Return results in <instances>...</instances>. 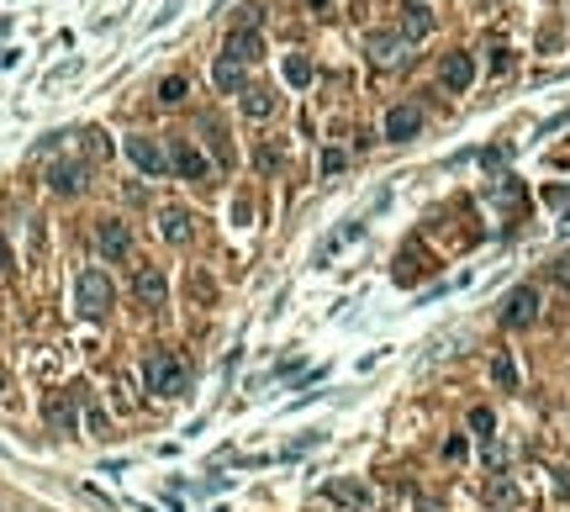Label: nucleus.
Listing matches in <instances>:
<instances>
[{
  "label": "nucleus",
  "instance_id": "nucleus-1",
  "mask_svg": "<svg viewBox=\"0 0 570 512\" xmlns=\"http://www.w3.org/2000/svg\"><path fill=\"white\" fill-rule=\"evenodd\" d=\"M149 391H159V396L190 391V364H185L180 349H153L149 354Z\"/></svg>",
  "mask_w": 570,
  "mask_h": 512
},
{
  "label": "nucleus",
  "instance_id": "nucleus-2",
  "mask_svg": "<svg viewBox=\"0 0 570 512\" xmlns=\"http://www.w3.org/2000/svg\"><path fill=\"white\" fill-rule=\"evenodd\" d=\"M111 302H117V285H111V275L106 270H85L80 280H74V312L80 317H106L111 312Z\"/></svg>",
  "mask_w": 570,
  "mask_h": 512
},
{
  "label": "nucleus",
  "instance_id": "nucleus-3",
  "mask_svg": "<svg viewBox=\"0 0 570 512\" xmlns=\"http://www.w3.org/2000/svg\"><path fill=\"white\" fill-rule=\"evenodd\" d=\"M127 159H132L149 180H164V175H169V149H164V143H153V138H143V132H132V138H127Z\"/></svg>",
  "mask_w": 570,
  "mask_h": 512
},
{
  "label": "nucleus",
  "instance_id": "nucleus-4",
  "mask_svg": "<svg viewBox=\"0 0 570 512\" xmlns=\"http://www.w3.org/2000/svg\"><path fill=\"white\" fill-rule=\"evenodd\" d=\"M169 169H175L180 180H196V185L211 180V159L196 149L190 138H175V143H169Z\"/></svg>",
  "mask_w": 570,
  "mask_h": 512
},
{
  "label": "nucleus",
  "instance_id": "nucleus-5",
  "mask_svg": "<svg viewBox=\"0 0 570 512\" xmlns=\"http://www.w3.org/2000/svg\"><path fill=\"white\" fill-rule=\"evenodd\" d=\"M502 323H507V328H528V323H539V291H534V285H517L507 302H502Z\"/></svg>",
  "mask_w": 570,
  "mask_h": 512
},
{
  "label": "nucleus",
  "instance_id": "nucleus-6",
  "mask_svg": "<svg viewBox=\"0 0 570 512\" xmlns=\"http://www.w3.org/2000/svg\"><path fill=\"white\" fill-rule=\"evenodd\" d=\"M364 53H370V63H381V69H396V63L407 59V37L401 32H370Z\"/></svg>",
  "mask_w": 570,
  "mask_h": 512
},
{
  "label": "nucleus",
  "instance_id": "nucleus-7",
  "mask_svg": "<svg viewBox=\"0 0 570 512\" xmlns=\"http://www.w3.org/2000/svg\"><path fill=\"white\" fill-rule=\"evenodd\" d=\"M132 296L143 306H164L169 302V280L159 275V265H138V275H132Z\"/></svg>",
  "mask_w": 570,
  "mask_h": 512
},
{
  "label": "nucleus",
  "instance_id": "nucleus-8",
  "mask_svg": "<svg viewBox=\"0 0 570 512\" xmlns=\"http://www.w3.org/2000/svg\"><path fill=\"white\" fill-rule=\"evenodd\" d=\"M43 418L53 433H74V422H80V396L74 391H53L48 396V407H43Z\"/></svg>",
  "mask_w": 570,
  "mask_h": 512
},
{
  "label": "nucleus",
  "instance_id": "nucleus-9",
  "mask_svg": "<svg viewBox=\"0 0 570 512\" xmlns=\"http://www.w3.org/2000/svg\"><path fill=\"white\" fill-rule=\"evenodd\" d=\"M328 497L333 502H343V507H354V512H370L375 507V491L364 481H354V476H338V481H328Z\"/></svg>",
  "mask_w": 570,
  "mask_h": 512
},
{
  "label": "nucleus",
  "instance_id": "nucleus-10",
  "mask_svg": "<svg viewBox=\"0 0 570 512\" xmlns=\"http://www.w3.org/2000/svg\"><path fill=\"white\" fill-rule=\"evenodd\" d=\"M95 248H101L106 259H127V254H132V233L121 227L117 217H106V222L95 227Z\"/></svg>",
  "mask_w": 570,
  "mask_h": 512
},
{
  "label": "nucleus",
  "instance_id": "nucleus-11",
  "mask_svg": "<svg viewBox=\"0 0 570 512\" xmlns=\"http://www.w3.org/2000/svg\"><path fill=\"white\" fill-rule=\"evenodd\" d=\"M470 80H476L470 53H444V63H439V85H444V91H470Z\"/></svg>",
  "mask_w": 570,
  "mask_h": 512
},
{
  "label": "nucleus",
  "instance_id": "nucleus-12",
  "mask_svg": "<svg viewBox=\"0 0 570 512\" xmlns=\"http://www.w3.org/2000/svg\"><path fill=\"white\" fill-rule=\"evenodd\" d=\"M418 127H422V111H418V106H391V111H386V138H391V143L418 138Z\"/></svg>",
  "mask_w": 570,
  "mask_h": 512
},
{
  "label": "nucleus",
  "instance_id": "nucleus-13",
  "mask_svg": "<svg viewBox=\"0 0 570 512\" xmlns=\"http://www.w3.org/2000/svg\"><path fill=\"white\" fill-rule=\"evenodd\" d=\"M48 185H53L59 196H74V190L85 185V164H80V159H59V164H48Z\"/></svg>",
  "mask_w": 570,
  "mask_h": 512
},
{
  "label": "nucleus",
  "instance_id": "nucleus-14",
  "mask_svg": "<svg viewBox=\"0 0 570 512\" xmlns=\"http://www.w3.org/2000/svg\"><path fill=\"white\" fill-rule=\"evenodd\" d=\"M159 233H164L169 243H190V238H196L190 211H185V207H164V211H159Z\"/></svg>",
  "mask_w": 570,
  "mask_h": 512
},
{
  "label": "nucleus",
  "instance_id": "nucleus-15",
  "mask_svg": "<svg viewBox=\"0 0 570 512\" xmlns=\"http://www.w3.org/2000/svg\"><path fill=\"white\" fill-rule=\"evenodd\" d=\"M428 32H433L428 5H422V0H407V5H401V37H407V43H418V37H428Z\"/></svg>",
  "mask_w": 570,
  "mask_h": 512
},
{
  "label": "nucleus",
  "instance_id": "nucleus-16",
  "mask_svg": "<svg viewBox=\"0 0 570 512\" xmlns=\"http://www.w3.org/2000/svg\"><path fill=\"white\" fill-rule=\"evenodd\" d=\"M222 53H227V59H238V63H259V59H265V43H259V32H233Z\"/></svg>",
  "mask_w": 570,
  "mask_h": 512
},
{
  "label": "nucleus",
  "instance_id": "nucleus-17",
  "mask_svg": "<svg viewBox=\"0 0 570 512\" xmlns=\"http://www.w3.org/2000/svg\"><path fill=\"white\" fill-rule=\"evenodd\" d=\"M211 80H217V91H227V95H238L243 91V63L238 59H217V69H211Z\"/></svg>",
  "mask_w": 570,
  "mask_h": 512
},
{
  "label": "nucleus",
  "instance_id": "nucleus-18",
  "mask_svg": "<svg viewBox=\"0 0 570 512\" xmlns=\"http://www.w3.org/2000/svg\"><path fill=\"white\" fill-rule=\"evenodd\" d=\"M243 111H248V117H270V111H275V91L248 85V91H243Z\"/></svg>",
  "mask_w": 570,
  "mask_h": 512
},
{
  "label": "nucleus",
  "instance_id": "nucleus-19",
  "mask_svg": "<svg viewBox=\"0 0 570 512\" xmlns=\"http://www.w3.org/2000/svg\"><path fill=\"white\" fill-rule=\"evenodd\" d=\"M312 74H317V69H312V59H306V53H285V80H291L296 91H306V85H312Z\"/></svg>",
  "mask_w": 570,
  "mask_h": 512
},
{
  "label": "nucleus",
  "instance_id": "nucleus-20",
  "mask_svg": "<svg viewBox=\"0 0 570 512\" xmlns=\"http://www.w3.org/2000/svg\"><path fill=\"white\" fill-rule=\"evenodd\" d=\"M491 381H497L502 391H512V386H517V364H512V354H497V364H491Z\"/></svg>",
  "mask_w": 570,
  "mask_h": 512
},
{
  "label": "nucleus",
  "instance_id": "nucleus-21",
  "mask_svg": "<svg viewBox=\"0 0 570 512\" xmlns=\"http://www.w3.org/2000/svg\"><path fill=\"white\" fill-rule=\"evenodd\" d=\"M207 138H211V149H217V159L227 164V159H233V149H227V138H222V121H211V117H207Z\"/></svg>",
  "mask_w": 570,
  "mask_h": 512
},
{
  "label": "nucleus",
  "instance_id": "nucleus-22",
  "mask_svg": "<svg viewBox=\"0 0 570 512\" xmlns=\"http://www.w3.org/2000/svg\"><path fill=\"white\" fill-rule=\"evenodd\" d=\"M159 101H164V106H175V101H185V80H180V74H169V80L159 85Z\"/></svg>",
  "mask_w": 570,
  "mask_h": 512
},
{
  "label": "nucleus",
  "instance_id": "nucleus-23",
  "mask_svg": "<svg viewBox=\"0 0 570 512\" xmlns=\"http://www.w3.org/2000/svg\"><path fill=\"white\" fill-rule=\"evenodd\" d=\"M470 428H476L480 439H497V433H491V428H497V418H491V407H476V412H470Z\"/></svg>",
  "mask_w": 570,
  "mask_h": 512
},
{
  "label": "nucleus",
  "instance_id": "nucleus-24",
  "mask_svg": "<svg viewBox=\"0 0 570 512\" xmlns=\"http://www.w3.org/2000/svg\"><path fill=\"white\" fill-rule=\"evenodd\" d=\"M491 502H497V507H512V502H517V491H512L507 481H491Z\"/></svg>",
  "mask_w": 570,
  "mask_h": 512
},
{
  "label": "nucleus",
  "instance_id": "nucleus-25",
  "mask_svg": "<svg viewBox=\"0 0 570 512\" xmlns=\"http://www.w3.org/2000/svg\"><path fill=\"white\" fill-rule=\"evenodd\" d=\"M233 32H259V5H243L238 11V27Z\"/></svg>",
  "mask_w": 570,
  "mask_h": 512
},
{
  "label": "nucleus",
  "instance_id": "nucleus-26",
  "mask_svg": "<svg viewBox=\"0 0 570 512\" xmlns=\"http://www.w3.org/2000/svg\"><path fill=\"white\" fill-rule=\"evenodd\" d=\"M259 169H280V149H275V143L259 149Z\"/></svg>",
  "mask_w": 570,
  "mask_h": 512
},
{
  "label": "nucleus",
  "instance_id": "nucleus-27",
  "mask_svg": "<svg viewBox=\"0 0 570 512\" xmlns=\"http://www.w3.org/2000/svg\"><path fill=\"white\" fill-rule=\"evenodd\" d=\"M512 69V53L507 48H497V53H491V74H507Z\"/></svg>",
  "mask_w": 570,
  "mask_h": 512
},
{
  "label": "nucleus",
  "instance_id": "nucleus-28",
  "mask_svg": "<svg viewBox=\"0 0 570 512\" xmlns=\"http://www.w3.org/2000/svg\"><path fill=\"white\" fill-rule=\"evenodd\" d=\"M338 169H343V153L328 149V153H323V175H338Z\"/></svg>",
  "mask_w": 570,
  "mask_h": 512
},
{
  "label": "nucleus",
  "instance_id": "nucleus-29",
  "mask_svg": "<svg viewBox=\"0 0 570 512\" xmlns=\"http://www.w3.org/2000/svg\"><path fill=\"white\" fill-rule=\"evenodd\" d=\"M190 291H196V302H211V280H201V275L190 280Z\"/></svg>",
  "mask_w": 570,
  "mask_h": 512
},
{
  "label": "nucleus",
  "instance_id": "nucleus-30",
  "mask_svg": "<svg viewBox=\"0 0 570 512\" xmlns=\"http://www.w3.org/2000/svg\"><path fill=\"white\" fill-rule=\"evenodd\" d=\"M444 454H449V459H465V439H459V433H454L449 444H444Z\"/></svg>",
  "mask_w": 570,
  "mask_h": 512
},
{
  "label": "nucleus",
  "instance_id": "nucleus-31",
  "mask_svg": "<svg viewBox=\"0 0 570 512\" xmlns=\"http://www.w3.org/2000/svg\"><path fill=\"white\" fill-rule=\"evenodd\" d=\"M555 280H560V285H570V259H560V265H555Z\"/></svg>",
  "mask_w": 570,
  "mask_h": 512
},
{
  "label": "nucleus",
  "instance_id": "nucleus-32",
  "mask_svg": "<svg viewBox=\"0 0 570 512\" xmlns=\"http://www.w3.org/2000/svg\"><path fill=\"white\" fill-rule=\"evenodd\" d=\"M0 270H11V248H5V238H0Z\"/></svg>",
  "mask_w": 570,
  "mask_h": 512
},
{
  "label": "nucleus",
  "instance_id": "nucleus-33",
  "mask_svg": "<svg viewBox=\"0 0 570 512\" xmlns=\"http://www.w3.org/2000/svg\"><path fill=\"white\" fill-rule=\"evenodd\" d=\"M306 5H317V11H323V5H328V0H306Z\"/></svg>",
  "mask_w": 570,
  "mask_h": 512
},
{
  "label": "nucleus",
  "instance_id": "nucleus-34",
  "mask_svg": "<svg viewBox=\"0 0 570 512\" xmlns=\"http://www.w3.org/2000/svg\"><path fill=\"white\" fill-rule=\"evenodd\" d=\"M422 512H439V507H422Z\"/></svg>",
  "mask_w": 570,
  "mask_h": 512
}]
</instances>
